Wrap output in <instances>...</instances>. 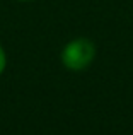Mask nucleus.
Instances as JSON below:
<instances>
[{"instance_id": "nucleus-1", "label": "nucleus", "mask_w": 133, "mask_h": 135, "mask_svg": "<svg viewBox=\"0 0 133 135\" xmlns=\"http://www.w3.org/2000/svg\"><path fill=\"white\" fill-rule=\"evenodd\" d=\"M94 45L85 38H79V40L68 43L62 51V62L66 69L72 70H82L92 62L94 58Z\"/></svg>"}, {"instance_id": "nucleus-2", "label": "nucleus", "mask_w": 133, "mask_h": 135, "mask_svg": "<svg viewBox=\"0 0 133 135\" xmlns=\"http://www.w3.org/2000/svg\"><path fill=\"white\" fill-rule=\"evenodd\" d=\"M3 69H5V53H3L2 46H0V74L3 72Z\"/></svg>"}]
</instances>
